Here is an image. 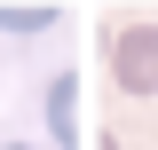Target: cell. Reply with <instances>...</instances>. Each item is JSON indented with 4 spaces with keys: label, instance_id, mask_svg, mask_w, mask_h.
Segmentation results:
<instances>
[{
    "label": "cell",
    "instance_id": "obj_1",
    "mask_svg": "<svg viewBox=\"0 0 158 150\" xmlns=\"http://www.w3.org/2000/svg\"><path fill=\"white\" fill-rule=\"evenodd\" d=\"M111 79L127 95H158V24H127L111 40Z\"/></svg>",
    "mask_w": 158,
    "mask_h": 150
},
{
    "label": "cell",
    "instance_id": "obj_2",
    "mask_svg": "<svg viewBox=\"0 0 158 150\" xmlns=\"http://www.w3.org/2000/svg\"><path fill=\"white\" fill-rule=\"evenodd\" d=\"M48 127H56V142L71 150V134H79V79H71V71L48 87Z\"/></svg>",
    "mask_w": 158,
    "mask_h": 150
},
{
    "label": "cell",
    "instance_id": "obj_3",
    "mask_svg": "<svg viewBox=\"0 0 158 150\" xmlns=\"http://www.w3.org/2000/svg\"><path fill=\"white\" fill-rule=\"evenodd\" d=\"M0 24H8V32H48V24H56V8H0Z\"/></svg>",
    "mask_w": 158,
    "mask_h": 150
}]
</instances>
